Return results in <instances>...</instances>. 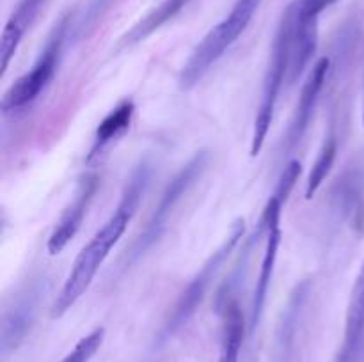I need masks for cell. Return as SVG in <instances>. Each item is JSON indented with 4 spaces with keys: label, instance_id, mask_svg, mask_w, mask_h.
I'll return each mask as SVG.
<instances>
[{
    "label": "cell",
    "instance_id": "20",
    "mask_svg": "<svg viewBox=\"0 0 364 362\" xmlns=\"http://www.w3.org/2000/svg\"><path fill=\"white\" fill-rule=\"evenodd\" d=\"M363 126H364V110H363Z\"/></svg>",
    "mask_w": 364,
    "mask_h": 362
},
{
    "label": "cell",
    "instance_id": "7",
    "mask_svg": "<svg viewBox=\"0 0 364 362\" xmlns=\"http://www.w3.org/2000/svg\"><path fill=\"white\" fill-rule=\"evenodd\" d=\"M336 0H294L287 7L291 20V62L288 82L295 84L304 73L318 45L320 16Z\"/></svg>",
    "mask_w": 364,
    "mask_h": 362
},
{
    "label": "cell",
    "instance_id": "14",
    "mask_svg": "<svg viewBox=\"0 0 364 362\" xmlns=\"http://www.w3.org/2000/svg\"><path fill=\"white\" fill-rule=\"evenodd\" d=\"M36 298H38V293L34 290H31L20 300L14 302L13 307L4 312L2 334H0L2 355H7L9 351H13L23 341L25 334L31 329L36 312Z\"/></svg>",
    "mask_w": 364,
    "mask_h": 362
},
{
    "label": "cell",
    "instance_id": "2",
    "mask_svg": "<svg viewBox=\"0 0 364 362\" xmlns=\"http://www.w3.org/2000/svg\"><path fill=\"white\" fill-rule=\"evenodd\" d=\"M263 0H237L228 16L220 20L203 41L192 50L180 73V87L188 91L203 80L206 73L220 60V57L238 41Z\"/></svg>",
    "mask_w": 364,
    "mask_h": 362
},
{
    "label": "cell",
    "instance_id": "3",
    "mask_svg": "<svg viewBox=\"0 0 364 362\" xmlns=\"http://www.w3.org/2000/svg\"><path fill=\"white\" fill-rule=\"evenodd\" d=\"M291 62V20L284 11L277 25L276 38L272 43L269 67H267L265 80H263L262 99H259L258 114L255 119L251 137V156H258L265 146V138L269 135L270 124L274 121L277 102H279L281 89L284 80H288V71Z\"/></svg>",
    "mask_w": 364,
    "mask_h": 362
},
{
    "label": "cell",
    "instance_id": "13",
    "mask_svg": "<svg viewBox=\"0 0 364 362\" xmlns=\"http://www.w3.org/2000/svg\"><path fill=\"white\" fill-rule=\"evenodd\" d=\"M217 312L223 318V336H220L219 362H238L245 336V316L237 298L230 297L215 302Z\"/></svg>",
    "mask_w": 364,
    "mask_h": 362
},
{
    "label": "cell",
    "instance_id": "15",
    "mask_svg": "<svg viewBox=\"0 0 364 362\" xmlns=\"http://www.w3.org/2000/svg\"><path fill=\"white\" fill-rule=\"evenodd\" d=\"M135 112V103L132 99H123L117 106H114L109 114L105 116V119L98 124L95 131V137H92V146L89 149L87 162L95 160L103 149L109 148L114 141L121 137L124 131L130 128L132 119H134Z\"/></svg>",
    "mask_w": 364,
    "mask_h": 362
},
{
    "label": "cell",
    "instance_id": "8",
    "mask_svg": "<svg viewBox=\"0 0 364 362\" xmlns=\"http://www.w3.org/2000/svg\"><path fill=\"white\" fill-rule=\"evenodd\" d=\"M288 194L283 192L281 188L276 187L274 194L270 195V199L267 201V204L272 209V220H270L269 233H267V245L265 252H263L262 258V266H259L258 279H256V287H255V297H252V305H251V318H249V329L252 330L258 327L259 319H262L263 307H265L267 295H269L270 283H272L274 270H276V261H277V251H279L281 245V209L283 204L287 202Z\"/></svg>",
    "mask_w": 364,
    "mask_h": 362
},
{
    "label": "cell",
    "instance_id": "9",
    "mask_svg": "<svg viewBox=\"0 0 364 362\" xmlns=\"http://www.w3.org/2000/svg\"><path fill=\"white\" fill-rule=\"evenodd\" d=\"M327 73H329V59L323 57V59H320L318 62L313 66L308 80L302 85L301 98H299L294 117H291L290 126H288L287 137H284V148L287 149H294L295 146L301 144V141L304 138L306 131H308L309 124H311L313 114H315L316 103H318L320 98V92H322L323 85H326Z\"/></svg>",
    "mask_w": 364,
    "mask_h": 362
},
{
    "label": "cell",
    "instance_id": "5",
    "mask_svg": "<svg viewBox=\"0 0 364 362\" xmlns=\"http://www.w3.org/2000/svg\"><path fill=\"white\" fill-rule=\"evenodd\" d=\"M208 160L210 155L206 149L198 151L183 167H181L180 172L171 180V183L167 185L162 197H160L159 204L153 209L148 224H146V227L137 236L134 247H132V261L141 258L151 245H155L156 241H159V238L162 236L164 231H166L167 222H169V216L173 215L174 208H176L178 202L181 201V197L191 190V187L196 183V180L201 177V174L205 172L206 165H208Z\"/></svg>",
    "mask_w": 364,
    "mask_h": 362
},
{
    "label": "cell",
    "instance_id": "12",
    "mask_svg": "<svg viewBox=\"0 0 364 362\" xmlns=\"http://www.w3.org/2000/svg\"><path fill=\"white\" fill-rule=\"evenodd\" d=\"M43 4L45 0H20L18 6L14 7L13 14L2 31V38H0V77H4L6 71L9 70V64L16 55L21 39L34 23Z\"/></svg>",
    "mask_w": 364,
    "mask_h": 362
},
{
    "label": "cell",
    "instance_id": "4",
    "mask_svg": "<svg viewBox=\"0 0 364 362\" xmlns=\"http://www.w3.org/2000/svg\"><path fill=\"white\" fill-rule=\"evenodd\" d=\"M245 233V220L237 219L231 224L230 231L224 236V240L220 241L219 247L208 256L205 263H203L201 270L194 275V279L188 283V286L181 291V295L178 297L176 305L173 307V312L167 318L166 325H164V339L171 337L174 332L181 329L183 325H187L188 319L196 314L198 307L201 305V302L205 300L206 293H208L210 286H212L213 279L219 273V270L223 268L224 263L230 259V256L233 254V251L237 248V245L240 243V240L244 238Z\"/></svg>",
    "mask_w": 364,
    "mask_h": 362
},
{
    "label": "cell",
    "instance_id": "17",
    "mask_svg": "<svg viewBox=\"0 0 364 362\" xmlns=\"http://www.w3.org/2000/svg\"><path fill=\"white\" fill-rule=\"evenodd\" d=\"M338 153V141L334 131H331L326 138H323V144L320 148L318 156H316L315 163L311 167V172H309L308 181H306V199L315 197L316 192L320 190L322 183L326 181L327 174L333 169V163L336 160Z\"/></svg>",
    "mask_w": 364,
    "mask_h": 362
},
{
    "label": "cell",
    "instance_id": "11",
    "mask_svg": "<svg viewBox=\"0 0 364 362\" xmlns=\"http://www.w3.org/2000/svg\"><path fill=\"white\" fill-rule=\"evenodd\" d=\"M364 346V259L355 283L345 319V337L334 362H358Z\"/></svg>",
    "mask_w": 364,
    "mask_h": 362
},
{
    "label": "cell",
    "instance_id": "18",
    "mask_svg": "<svg viewBox=\"0 0 364 362\" xmlns=\"http://www.w3.org/2000/svg\"><path fill=\"white\" fill-rule=\"evenodd\" d=\"M103 339H105V329L98 327V329L91 330L87 336H84L75 344L73 350L60 362H89L95 357L96 351L100 350V346L103 344Z\"/></svg>",
    "mask_w": 364,
    "mask_h": 362
},
{
    "label": "cell",
    "instance_id": "6",
    "mask_svg": "<svg viewBox=\"0 0 364 362\" xmlns=\"http://www.w3.org/2000/svg\"><path fill=\"white\" fill-rule=\"evenodd\" d=\"M68 32V18L57 23V27L53 28L52 35L46 41V46L43 48L41 55L38 57V60L34 62V66L31 67V71H27L25 75H21L2 96V112H16V110L25 109L27 105H31L39 94H41L43 89L50 84V80L55 75L57 66H59L60 60V52H63L64 38H66Z\"/></svg>",
    "mask_w": 364,
    "mask_h": 362
},
{
    "label": "cell",
    "instance_id": "19",
    "mask_svg": "<svg viewBox=\"0 0 364 362\" xmlns=\"http://www.w3.org/2000/svg\"><path fill=\"white\" fill-rule=\"evenodd\" d=\"M109 2L110 0H95V2H92V6L89 7L87 18H85V21H84V27H82L84 31L87 27H91V23H95V20L100 16V14H102V11L109 6Z\"/></svg>",
    "mask_w": 364,
    "mask_h": 362
},
{
    "label": "cell",
    "instance_id": "1",
    "mask_svg": "<svg viewBox=\"0 0 364 362\" xmlns=\"http://www.w3.org/2000/svg\"><path fill=\"white\" fill-rule=\"evenodd\" d=\"M149 180H151V165H149V162H142L132 172L123 195H121L119 204L116 206L112 215L96 231L95 236L87 241V245L82 248L80 254L75 259L73 266H71L70 273L63 284V290L59 291L55 302H53V318H60L64 312L70 311L80 300L82 295H85V291L89 290L100 266L109 258L110 251L116 247V243L127 231L128 224L134 219Z\"/></svg>",
    "mask_w": 364,
    "mask_h": 362
},
{
    "label": "cell",
    "instance_id": "10",
    "mask_svg": "<svg viewBox=\"0 0 364 362\" xmlns=\"http://www.w3.org/2000/svg\"><path fill=\"white\" fill-rule=\"evenodd\" d=\"M96 188H98V177L95 174H87L78 183L73 201L64 209L59 222L55 224L52 234H50L48 243H46V248H48L50 254L55 256L59 252H63L64 247L73 240L77 231L80 229V224L84 220V215L87 213L89 204H91L92 197H95Z\"/></svg>",
    "mask_w": 364,
    "mask_h": 362
},
{
    "label": "cell",
    "instance_id": "16",
    "mask_svg": "<svg viewBox=\"0 0 364 362\" xmlns=\"http://www.w3.org/2000/svg\"><path fill=\"white\" fill-rule=\"evenodd\" d=\"M187 2L188 0H164V2H160L155 9L149 11L142 20H139L137 23L121 38L119 48H130V46L144 41V39L149 38L153 32L159 31L162 25H166L167 21L173 20V18L187 6Z\"/></svg>",
    "mask_w": 364,
    "mask_h": 362
}]
</instances>
